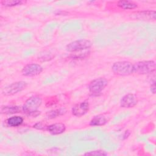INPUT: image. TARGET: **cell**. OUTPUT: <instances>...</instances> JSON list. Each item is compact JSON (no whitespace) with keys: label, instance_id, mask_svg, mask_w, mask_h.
<instances>
[{"label":"cell","instance_id":"cell-1","mask_svg":"<svg viewBox=\"0 0 156 156\" xmlns=\"http://www.w3.org/2000/svg\"><path fill=\"white\" fill-rule=\"evenodd\" d=\"M113 73L118 76H127L133 73V64L129 61H119L112 66Z\"/></svg>","mask_w":156,"mask_h":156},{"label":"cell","instance_id":"cell-2","mask_svg":"<svg viewBox=\"0 0 156 156\" xmlns=\"http://www.w3.org/2000/svg\"><path fill=\"white\" fill-rule=\"evenodd\" d=\"M156 64L154 60H143L133 64V73L138 74H147L155 72Z\"/></svg>","mask_w":156,"mask_h":156},{"label":"cell","instance_id":"cell-3","mask_svg":"<svg viewBox=\"0 0 156 156\" xmlns=\"http://www.w3.org/2000/svg\"><path fill=\"white\" fill-rule=\"evenodd\" d=\"M42 104V99L38 96H33L28 98L22 107V111L28 115H32L38 112V109Z\"/></svg>","mask_w":156,"mask_h":156},{"label":"cell","instance_id":"cell-4","mask_svg":"<svg viewBox=\"0 0 156 156\" xmlns=\"http://www.w3.org/2000/svg\"><path fill=\"white\" fill-rule=\"evenodd\" d=\"M108 80L104 77H99L91 80L88 85L90 93L93 96H98L108 85Z\"/></svg>","mask_w":156,"mask_h":156},{"label":"cell","instance_id":"cell-5","mask_svg":"<svg viewBox=\"0 0 156 156\" xmlns=\"http://www.w3.org/2000/svg\"><path fill=\"white\" fill-rule=\"evenodd\" d=\"M91 46L92 43L90 40L82 39L75 40L69 43L66 45V49L67 51L70 52H80L82 51L89 49Z\"/></svg>","mask_w":156,"mask_h":156},{"label":"cell","instance_id":"cell-6","mask_svg":"<svg viewBox=\"0 0 156 156\" xmlns=\"http://www.w3.org/2000/svg\"><path fill=\"white\" fill-rule=\"evenodd\" d=\"M27 85V83L24 81H18L12 83L2 90V94L6 96L14 95L24 90Z\"/></svg>","mask_w":156,"mask_h":156},{"label":"cell","instance_id":"cell-7","mask_svg":"<svg viewBox=\"0 0 156 156\" xmlns=\"http://www.w3.org/2000/svg\"><path fill=\"white\" fill-rule=\"evenodd\" d=\"M43 67L37 63H29L22 69V74L26 77H34L39 75L43 71Z\"/></svg>","mask_w":156,"mask_h":156},{"label":"cell","instance_id":"cell-8","mask_svg":"<svg viewBox=\"0 0 156 156\" xmlns=\"http://www.w3.org/2000/svg\"><path fill=\"white\" fill-rule=\"evenodd\" d=\"M155 11L154 10H143L132 13L130 15V18L138 20L154 21L155 20Z\"/></svg>","mask_w":156,"mask_h":156},{"label":"cell","instance_id":"cell-9","mask_svg":"<svg viewBox=\"0 0 156 156\" xmlns=\"http://www.w3.org/2000/svg\"><path fill=\"white\" fill-rule=\"evenodd\" d=\"M90 104L87 101H83L74 105L72 109V114L77 117H80L85 115L89 110Z\"/></svg>","mask_w":156,"mask_h":156},{"label":"cell","instance_id":"cell-10","mask_svg":"<svg viewBox=\"0 0 156 156\" xmlns=\"http://www.w3.org/2000/svg\"><path fill=\"white\" fill-rule=\"evenodd\" d=\"M138 102L137 97L133 93H128L121 99L120 105L122 108H129L133 107Z\"/></svg>","mask_w":156,"mask_h":156},{"label":"cell","instance_id":"cell-11","mask_svg":"<svg viewBox=\"0 0 156 156\" xmlns=\"http://www.w3.org/2000/svg\"><path fill=\"white\" fill-rule=\"evenodd\" d=\"M46 130L52 135H60L65 132L66 126L62 122H56L48 126Z\"/></svg>","mask_w":156,"mask_h":156},{"label":"cell","instance_id":"cell-12","mask_svg":"<svg viewBox=\"0 0 156 156\" xmlns=\"http://www.w3.org/2000/svg\"><path fill=\"white\" fill-rule=\"evenodd\" d=\"M107 118L104 115H98L94 116L90 121V126H102L107 124Z\"/></svg>","mask_w":156,"mask_h":156},{"label":"cell","instance_id":"cell-13","mask_svg":"<svg viewBox=\"0 0 156 156\" xmlns=\"http://www.w3.org/2000/svg\"><path fill=\"white\" fill-rule=\"evenodd\" d=\"M116 5L122 10H132L138 7L136 3L131 1H118L116 2Z\"/></svg>","mask_w":156,"mask_h":156},{"label":"cell","instance_id":"cell-14","mask_svg":"<svg viewBox=\"0 0 156 156\" xmlns=\"http://www.w3.org/2000/svg\"><path fill=\"white\" fill-rule=\"evenodd\" d=\"M24 119L20 116H13L7 118L5 121L8 126L12 127H16L21 126L23 122Z\"/></svg>","mask_w":156,"mask_h":156},{"label":"cell","instance_id":"cell-15","mask_svg":"<svg viewBox=\"0 0 156 156\" xmlns=\"http://www.w3.org/2000/svg\"><path fill=\"white\" fill-rule=\"evenodd\" d=\"M22 110V107L19 106H2L1 108V113L4 114H12L19 113Z\"/></svg>","mask_w":156,"mask_h":156},{"label":"cell","instance_id":"cell-16","mask_svg":"<svg viewBox=\"0 0 156 156\" xmlns=\"http://www.w3.org/2000/svg\"><path fill=\"white\" fill-rule=\"evenodd\" d=\"M66 112V110L65 108H60L58 109L52 110L46 113V116L49 119L55 118L58 116L62 115Z\"/></svg>","mask_w":156,"mask_h":156},{"label":"cell","instance_id":"cell-17","mask_svg":"<svg viewBox=\"0 0 156 156\" xmlns=\"http://www.w3.org/2000/svg\"><path fill=\"white\" fill-rule=\"evenodd\" d=\"M26 1L22 0H2L0 3L2 6L7 7H11L17 5H20L24 4Z\"/></svg>","mask_w":156,"mask_h":156},{"label":"cell","instance_id":"cell-18","mask_svg":"<svg viewBox=\"0 0 156 156\" xmlns=\"http://www.w3.org/2000/svg\"><path fill=\"white\" fill-rule=\"evenodd\" d=\"M85 155H107V153L102 150H96L90 151L88 152H86Z\"/></svg>","mask_w":156,"mask_h":156},{"label":"cell","instance_id":"cell-19","mask_svg":"<svg viewBox=\"0 0 156 156\" xmlns=\"http://www.w3.org/2000/svg\"><path fill=\"white\" fill-rule=\"evenodd\" d=\"M34 127L35 128V129H39V130L44 129V127H46V128H47V127H44V125H43L41 122H38L36 123V124L34 126Z\"/></svg>","mask_w":156,"mask_h":156},{"label":"cell","instance_id":"cell-20","mask_svg":"<svg viewBox=\"0 0 156 156\" xmlns=\"http://www.w3.org/2000/svg\"><path fill=\"white\" fill-rule=\"evenodd\" d=\"M151 93H152L153 94L155 93V81L154 80L153 82H152L151 85Z\"/></svg>","mask_w":156,"mask_h":156}]
</instances>
